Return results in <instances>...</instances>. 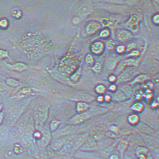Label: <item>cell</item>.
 <instances>
[{
  "label": "cell",
  "mask_w": 159,
  "mask_h": 159,
  "mask_svg": "<svg viewBox=\"0 0 159 159\" xmlns=\"http://www.w3.org/2000/svg\"><path fill=\"white\" fill-rule=\"evenodd\" d=\"M137 74L136 69L133 67L129 68L122 71L117 77L116 83H126L132 80Z\"/></svg>",
  "instance_id": "1"
},
{
  "label": "cell",
  "mask_w": 159,
  "mask_h": 159,
  "mask_svg": "<svg viewBox=\"0 0 159 159\" xmlns=\"http://www.w3.org/2000/svg\"><path fill=\"white\" fill-rule=\"evenodd\" d=\"M89 110L83 113H78L73 116L69 120L68 123L72 125H76L87 121L93 116L92 113Z\"/></svg>",
  "instance_id": "2"
},
{
  "label": "cell",
  "mask_w": 159,
  "mask_h": 159,
  "mask_svg": "<svg viewBox=\"0 0 159 159\" xmlns=\"http://www.w3.org/2000/svg\"><path fill=\"white\" fill-rule=\"evenodd\" d=\"M75 159H106L100 154L92 151L79 150L74 154V158Z\"/></svg>",
  "instance_id": "3"
},
{
  "label": "cell",
  "mask_w": 159,
  "mask_h": 159,
  "mask_svg": "<svg viewBox=\"0 0 159 159\" xmlns=\"http://www.w3.org/2000/svg\"><path fill=\"white\" fill-rule=\"evenodd\" d=\"M139 62V59H136L132 58L126 60L121 62L118 65L115 69V74H120L122 71L124 70L126 67H136L138 66Z\"/></svg>",
  "instance_id": "4"
},
{
  "label": "cell",
  "mask_w": 159,
  "mask_h": 159,
  "mask_svg": "<svg viewBox=\"0 0 159 159\" xmlns=\"http://www.w3.org/2000/svg\"><path fill=\"white\" fill-rule=\"evenodd\" d=\"M72 100L78 102H84L86 103H91L95 99L94 96L88 93L78 92L74 95V97L72 98Z\"/></svg>",
  "instance_id": "5"
},
{
  "label": "cell",
  "mask_w": 159,
  "mask_h": 159,
  "mask_svg": "<svg viewBox=\"0 0 159 159\" xmlns=\"http://www.w3.org/2000/svg\"><path fill=\"white\" fill-rule=\"evenodd\" d=\"M140 18L137 15H132L129 21L126 23V26L128 29L133 32H136L138 30Z\"/></svg>",
  "instance_id": "6"
},
{
  "label": "cell",
  "mask_w": 159,
  "mask_h": 159,
  "mask_svg": "<svg viewBox=\"0 0 159 159\" xmlns=\"http://www.w3.org/2000/svg\"><path fill=\"white\" fill-rule=\"evenodd\" d=\"M129 144V141L126 139H124L118 142L116 145V148L120 154L121 159H124L125 153L127 150Z\"/></svg>",
  "instance_id": "7"
},
{
  "label": "cell",
  "mask_w": 159,
  "mask_h": 159,
  "mask_svg": "<svg viewBox=\"0 0 159 159\" xmlns=\"http://www.w3.org/2000/svg\"><path fill=\"white\" fill-rule=\"evenodd\" d=\"M117 38L122 42H126L133 37V35L129 31L126 30H119L116 34Z\"/></svg>",
  "instance_id": "8"
},
{
  "label": "cell",
  "mask_w": 159,
  "mask_h": 159,
  "mask_svg": "<svg viewBox=\"0 0 159 159\" xmlns=\"http://www.w3.org/2000/svg\"><path fill=\"white\" fill-rule=\"evenodd\" d=\"M119 59L115 57L108 58L106 62V69L109 71H113L116 69L119 65Z\"/></svg>",
  "instance_id": "9"
},
{
  "label": "cell",
  "mask_w": 159,
  "mask_h": 159,
  "mask_svg": "<svg viewBox=\"0 0 159 159\" xmlns=\"http://www.w3.org/2000/svg\"><path fill=\"white\" fill-rule=\"evenodd\" d=\"M5 65L9 69L15 71L22 72L27 70L28 66L27 65L22 63L18 62L13 64H10L5 62Z\"/></svg>",
  "instance_id": "10"
},
{
  "label": "cell",
  "mask_w": 159,
  "mask_h": 159,
  "mask_svg": "<svg viewBox=\"0 0 159 159\" xmlns=\"http://www.w3.org/2000/svg\"><path fill=\"white\" fill-rule=\"evenodd\" d=\"M112 101L116 102H122L127 100L128 98L125 93L120 89L116 92L111 94Z\"/></svg>",
  "instance_id": "11"
},
{
  "label": "cell",
  "mask_w": 159,
  "mask_h": 159,
  "mask_svg": "<svg viewBox=\"0 0 159 159\" xmlns=\"http://www.w3.org/2000/svg\"><path fill=\"white\" fill-rule=\"evenodd\" d=\"M104 45L102 42H97L93 44L91 46V50L93 53L95 55L101 54L103 52Z\"/></svg>",
  "instance_id": "12"
},
{
  "label": "cell",
  "mask_w": 159,
  "mask_h": 159,
  "mask_svg": "<svg viewBox=\"0 0 159 159\" xmlns=\"http://www.w3.org/2000/svg\"><path fill=\"white\" fill-rule=\"evenodd\" d=\"M101 25L98 23L92 22L87 26L86 31L88 34H93L100 29Z\"/></svg>",
  "instance_id": "13"
},
{
  "label": "cell",
  "mask_w": 159,
  "mask_h": 159,
  "mask_svg": "<svg viewBox=\"0 0 159 159\" xmlns=\"http://www.w3.org/2000/svg\"><path fill=\"white\" fill-rule=\"evenodd\" d=\"M90 108L88 103L84 102H77L76 105V111L78 113H83L88 111Z\"/></svg>",
  "instance_id": "14"
},
{
  "label": "cell",
  "mask_w": 159,
  "mask_h": 159,
  "mask_svg": "<svg viewBox=\"0 0 159 159\" xmlns=\"http://www.w3.org/2000/svg\"><path fill=\"white\" fill-rule=\"evenodd\" d=\"M145 106L142 102L139 101L134 102L131 106L130 109L135 113L139 114L141 113L144 111Z\"/></svg>",
  "instance_id": "15"
},
{
  "label": "cell",
  "mask_w": 159,
  "mask_h": 159,
  "mask_svg": "<svg viewBox=\"0 0 159 159\" xmlns=\"http://www.w3.org/2000/svg\"><path fill=\"white\" fill-rule=\"evenodd\" d=\"M127 120L128 123L131 125L137 126L140 123V118L138 115L133 113L128 116Z\"/></svg>",
  "instance_id": "16"
},
{
  "label": "cell",
  "mask_w": 159,
  "mask_h": 159,
  "mask_svg": "<svg viewBox=\"0 0 159 159\" xmlns=\"http://www.w3.org/2000/svg\"><path fill=\"white\" fill-rule=\"evenodd\" d=\"M150 150L147 147L139 146L135 150V154L137 157L140 156L146 157L149 154Z\"/></svg>",
  "instance_id": "17"
},
{
  "label": "cell",
  "mask_w": 159,
  "mask_h": 159,
  "mask_svg": "<svg viewBox=\"0 0 159 159\" xmlns=\"http://www.w3.org/2000/svg\"><path fill=\"white\" fill-rule=\"evenodd\" d=\"M34 92V90L30 88H25L21 90L17 95L16 97L19 98H23L31 95Z\"/></svg>",
  "instance_id": "18"
},
{
  "label": "cell",
  "mask_w": 159,
  "mask_h": 159,
  "mask_svg": "<svg viewBox=\"0 0 159 159\" xmlns=\"http://www.w3.org/2000/svg\"><path fill=\"white\" fill-rule=\"evenodd\" d=\"M65 142V139H59L53 142L51 144L52 149L55 150H59L61 149Z\"/></svg>",
  "instance_id": "19"
},
{
  "label": "cell",
  "mask_w": 159,
  "mask_h": 159,
  "mask_svg": "<svg viewBox=\"0 0 159 159\" xmlns=\"http://www.w3.org/2000/svg\"><path fill=\"white\" fill-rule=\"evenodd\" d=\"M147 79V77L145 74H141L136 77L133 80L129 83V85H133L136 84L144 83Z\"/></svg>",
  "instance_id": "20"
},
{
  "label": "cell",
  "mask_w": 159,
  "mask_h": 159,
  "mask_svg": "<svg viewBox=\"0 0 159 159\" xmlns=\"http://www.w3.org/2000/svg\"><path fill=\"white\" fill-rule=\"evenodd\" d=\"M126 95L128 99L132 97L133 94V90L131 86L129 85H125L122 86L120 89Z\"/></svg>",
  "instance_id": "21"
},
{
  "label": "cell",
  "mask_w": 159,
  "mask_h": 159,
  "mask_svg": "<svg viewBox=\"0 0 159 159\" xmlns=\"http://www.w3.org/2000/svg\"><path fill=\"white\" fill-rule=\"evenodd\" d=\"M95 93L99 95L104 96L106 94L107 92V88L105 85L103 84H99L97 85L95 88Z\"/></svg>",
  "instance_id": "22"
},
{
  "label": "cell",
  "mask_w": 159,
  "mask_h": 159,
  "mask_svg": "<svg viewBox=\"0 0 159 159\" xmlns=\"http://www.w3.org/2000/svg\"><path fill=\"white\" fill-rule=\"evenodd\" d=\"M81 67H80L78 70L76 71L75 73L70 77V80L72 82H74V83L78 82L80 77H81Z\"/></svg>",
  "instance_id": "23"
},
{
  "label": "cell",
  "mask_w": 159,
  "mask_h": 159,
  "mask_svg": "<svg viewBox=\"0 0 159 159\" xmlns=\"http://www.w3.org/2000/svg\"><path fill=\"white\" fill-rule=\"evenodd\" d=\"M6 83L10 87L16 88L20 85V82L18 80L12 78H9L7 80Z\"/></svg>",
  "instance_id": "24"
},
{
  "label": "cell",
  "mask_w": 159,
  "mask_h": 159,
  "mask_svg": "<svg viewBox=\"0 0 159 159\" xmlns=\"http://www.w3.org/2000/svg\"><path fill=\"white\" fill-rule=\"evenodd\" d=\"M114 18H104L102 20V23L104 26H112L116 23V20L114 19Z\"/></svg>",
  "instance_id": "25"
},
{
  "label": "cell",
  "mask_w": 159,
  "mask_h": 159,
  "mask_svg": "<svg viewBox=\"0 0 159 159\" xmlns=\"http://www.w3.org/2000/svg\"><path fill=\"white\" fill-rule=\"evenodd\" d=\"M61 122L58 120H54L51 122L50 125V130L52 132L55 131L61 124Z\"/></svg>",
  "instance_id": "26"
},
{
  "label": "cell",
  "mask_w": 159,
  "mask_h": 159,
  "mask_svg": "<svg viewBox=\"0 0 159 159\" xmlns=\"http://www.w3.org/2000/svg\"><path fill=\"white\" fill-rule=\"evenodd\" d=\"M12 16L15 19H19L20 18L22 15V12L20 10L17 9V8H14L12 10Z\"/></svg>",
  "instance_id": "27"
},
{
  "label": "cell",
  "mask_w": 159,
  "mask_h": 159,
  "mask_svg": "<svg viewBox=\"0 0 159 159\" xmlns=\"http://www.w3.org/2000/svg\"><path fill=\"white\" fill-rule=\"evenodd\" d=\"M9 26V22L7 19L3 18L0 20V28L2 29H6Z\"/></svg>",
  "instance_id": "28"
},
{
  "label": "cell",
  "mask_w": 159,
  "mask_h": 159,
  "mask_svg": "<svg viewBox=\"0 0 159 159\" xmlns=\"http://www.w3.org/2000/svg\"><path fill=\"white\" fill-rule=\"evenodd\" d=\"M92 69L96 73H100L102 71L103 69V66L102 64L97 62L93 66L92 68Z\"/></svg>",
  "instance_id": "29"
},
{
  "label": "cell",
  "mask_w": 159,
  "mask_h": 159,
  "mask_svg": "<svg viewBox=\"0 0 159 159\" xmlns=\"http://www.w3.org/2000/svg\"><path fill=\"white\" fill-rule=\"evenodd\" d=\"M110 31L108 29H105L101 31L100 36L102 38H107L110 35Z\"/></svg>",
  "instance_id": "30"
},
{
  "label": "cell",
  "mask_w": 159,
  "mask_h": 159,
  "mask_svg": "<svg viewBox=\"0 0 159 159\" xmlns=\"http://www.w3.org/2000/svg\"><path fill=\"white\" fill-rule=\"evenodd\" d=\"M5 58H8L10 59L8 51L0 49V59H5Z\"/></svg>",
  "instance_id": "31"
},
{
  "label": "cell",
  "mask_w": 159,
  "mask_h": 159,
  "mask_svg": "<svg viewBox=\"0 0 159 159\" xmlns=\"http://www.w3.org/2000/svg\"><path fill=\"white\" fill-rule=\"evenodd\" d=\"M106 47L108 49L112 50L114 49L116 44L115 42L112 40H109L106 42Z\"/></svg>",
  "instance_id": "32"
},
{
  "label": "cell",
  "mask_w": 159,
  "mask_h": 159,
  "mask_svg": "<svg viewBox=\"0 0 159 159\" xmlns=\"http://www.w3.org/2000/svg\"><path fill=\"white\" fill-rule=\"evenodd\" d=\"M85 62L88 64L92 65L94 63V59L93 58L90 54L87 55L85 58Z\"/></svg>",
  "instance_id": "33"
},
{
  "label": "cell",
  "mask_w": 159,
  "mask_h": 159,
  "mask_svg": "<svg viewBox=\"0 0 159 159\" xmlns=\"http://www.w3.org/2000/svg\"><path fill=\"white\" fill-rule=\"evenodd\" d=\"M108 90L111 93H115L118 90L117 86L115 84H111L108 87Z\"/></svg>",
  "instance_id": "34"
},
{
  "label": "cell",
  "mask_w": 159,
  "mask_h": 159,
  "mask_svg": "<svg viewBox=\"0 0 159 159\" xmlns=\"http://www.w3.org/2000/svg\"><path fill=\"white\" fill-rule=\"evenodd\" d=\"M108 80L111 84H115L117 81V77L116 75H111L108 77Z\"/></svg>",
  "instance_id": "35"
},
{
  "label": "cell",
  "mask_w": 159,
  "mask_h": 159,
  "mask_svg": "<svg viewBox=\"0 0 159 159\" xmlns=\"http://www.w3.org/2000/svg\"><path fill=\"white\" fill-rule=\"evenodd\" d=\"M104 102L109 104L112 101V98L110 94H106L104 96Z\"/></svg>",
  "instance_id": "36"
},
{
  "label": "cell",
  "mask_w": 159,
  "mask_h": 159,
  "mask_svg": "<svg viewBox=\"0 0 159 159\" xmlns=\"http://www.w3.org/2000/svg\"><path fill=\"white\" fill-rule=\"evenodd\" d=\"M126 50V48L123 45H119L117 47L116 51L117 53L119 54L123 53Z\"/></svg>",
  "instance_id": "37"
},
{
  "label": "cell",
  "mask_w": 159,
  "mask_h": 159,
  "mask_svg": "<svg viewBox=\"0 0 159 159\" xmlns=\"http://www.w3.org/2000/svg\"><path fill=\"white\" fill-rule=\"evenodd\" d=\"M110 131L114 134H117L119 133V129L117 126L112 125L109 128Z\"/></svg>",
  "instance_id": "38"
},
{
  "label": "cell",
  "mask_w": 159,
  "mask_h": 159,
  "mask_svg": "<svg viewBox=\"0 0 159 159\" xmlns=\"http://www.w3.org/2000/svg\"><path fill=\"white\" fill-rule=\"evenodd\" d=\"M140 53L139 51L137 50H133L132 51L129 55H128V56L133 57H136L140 55Z\"/></svg>",
  "instance_id": "39"
},
{
  "label": "cell",
  "mask_w": 159,
  "mask_h": 159,
  "mask_svg": "<svg viewBox=\"0 0 159 159\" xmlns=\"http://www.w3.org/2000/svg\"><path fill=\"white\" fill-rule=\"evenodd\" d=\"M136 44L134 43H132L129 44V45H128L127 49H126V51H129L132 50L136 49Z\"/></svg>",
  "instance_id": "40"
},
{
  "label": "cell",
  "mask_w": 159,
  "mask_h": 159,
  "mask_svg": "<svg viewBox=\"0 0 159 159\" xmlns=\"http://www.w3.org/2000/svg\"><path fill=\"white\" fill-rule=\"evenodd\" d=\"M96 100L98 103L102 104L104 102V96L99 95L96 98Z\"/></svg>",
  "instance_id": "41"
},
{
  "label": "cell",
  "mask_w": 159,
  "mask_h": 159,
  "mask_svg": "<svg viewBox=\"0 0 159 159\" xmlns=\"http://www.w3.org/2000/svg\"><path fill=\"white\" fill-rule=\"evenodd\" d=\"M109 159H121L120 156L118 154H111L108 157Z\"/></svg>",
  "instance_id": "42"
},
{
  "label": "cell",
  "mask_w": 159,
  "mask_h": 159,
  "mask_svg": "<svg viewBox=\"0 0 159 159\" xmlns=\"http://www.w3.org/2000/svg\"><path fill=\"white\" fill-rule=\"evenodd\" d=\"M18 150H19V154H20V153L22 152V148L20 145L17 144L15 145L14 147V151L17 154L18 153Z\"/></svg>",
  "instance_id": "43"
},
{
  "label": "cell",
  "mask_w": 159,
  "mask_h": 159,
  "mask_svg": "<svg viewBox=\"0 0 159 159\" xmlns=\"http://www.w3.org/2000/svg\"><path fill=\"white\" fill-rule=\"evenodd\" d=\"M159 106L158 101H154L152 102L150 106L152 109H155L158 107Z\"/></svg>",
  "instance_id": "44"
},
{
  "label": "cell",
  "mask_w": 159,
  "mask_h": 159,
  "mask_svg": "<svg viewBox=\"0 0 159 159\" xmlns=\"http://www.w3.org/2000/svg\"><path fill=\"white\" fill-rule=\"evenodd\" d=\"M159 16L158 15H155L153 17V22L155 24H158L159 22Z\"/></svg>",
  "instance_id": "45"
},
{
  "label": "cell",
  "mask_w": 159,
  "mask_h": 159,
  "mask_svg": "<svg viewBox=\"0 0 159 159\" xmlns=\"http://www.w3.org/2000/svg\"><path fill=\"white\" fill-rule=\"evenodd\" d=\"M4 116V113L3 112H1L0 113V124L2 123V120H3Z\"/></svg>",
  "instance_id": "46"
},
{
  "label": "cell",
  "mask_w": 159,
  "mask_h": 159,
  "mask_svg": "<svg viewBox=\"0 0 159 159\" xmlns=\"http://www.w3.org/2000/svg\"><path fill=\"white\" fill-rule=\"evenodd\" d=\"M34 136L36 138H40L41 137L40 133H39V132H36V133H35Z\"/></svg>",
  "instance_id": "47"
},
{
  "label": "cell",
  "mask_w": 159,
  "mask_h": 159,
  "mask_svg": "<svg viewBox=\"0 0 159 159\" xmlns=\"http://www.w3.org/2000/svg\"><path fill=\"white\" fill-rule=\"evenodd\" d=\"M136 98L137 100H140L142 98V96L140 94H137L136 96Z\"/></svg>",
  "instance_id": "48"
},
{
  "label": "cell",
  "mask_w": 159,
  "mask_h": 159,
  "mask_svg": "<svg viewBox=\"0 0 159 159\" xmlns=\"http://www.w3.org/2000/svg\"><path fill=\"white\" fill-rule=\"evenodd\" d=\"M145 159H154V158L152 156L148 154V155L146 156Z\"/></svg>",
  "instance_id": "49"
},
{
  "label": "cell",
  "mask_w": 159,
  "mask_h": 159,
  "mask_svg": "<svg viewBox=\"0 0 159 159\" xmlns=\"http://www.w3.org/2000/svg\"><path fill=\"white\" fill-rule=\"evenodd\" d=\"M3 109V105L2 104L0 103V113L2 111Z\"/></svg>",
  "instance_id": "50"
},
{
  "label": "cell",
  "mask_w": 159,
  "mask_h": 159,
  "mask_svg": "<svg viewBox=\"0 0 159 159\" xmlns=\"http://www.w3.org/2000/svg\"><path fill=\"white\" fill-rule=\"evenodd\" d=\"M124 159H133L130 156H124Z\"/></svg>",
  "instance_id": "51"
},
{
  "label": "cell",
  "mask_w": 159,
  "mask_h": 159,
  "mask_svg": "<svg viewBox=\"0 0 159 159\" xmlns=\"http://www.w3.org/2000/svg\"><path fill=\"white\" fill-rule=\"evenodd\" d=\"M72 159H74V158H73Z\"/></svg>",
  "instance_id": "52"
},
{
  "label": "cell",
  "mask_w": 159,
  "mask_h": 159,
  "mask_svg": "<svg viewBox=\"0 0 159 159\" xmlns=\"http://www.w3.org/2000/svg\"><path fill=\"white\" fill-rule=\"evenodd\" d=\"M138 159L137 158V159Z\"/></svg>",
  "instance_id": "53"
}]
</instances>
